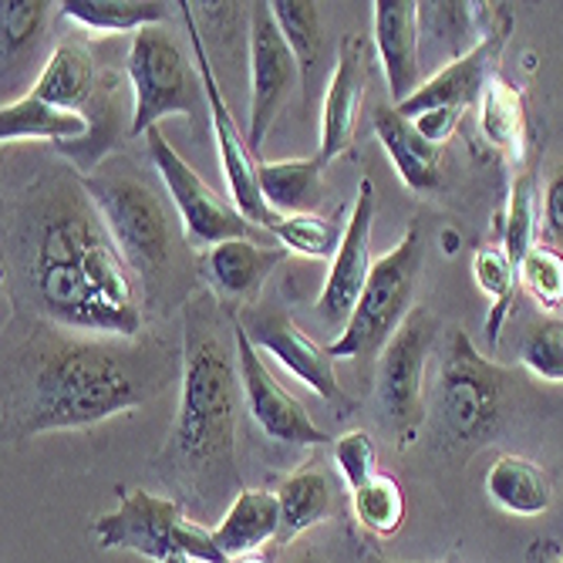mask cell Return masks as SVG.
Returning <instances> with one entry per match:
<instances>
[{
    "label": "cell",
    "instance_id": "cell-6",
    "mask_svg": "<svg viewBox=\"0 0 563 563\" xmlns=\"http://www.w3.org/2000/svg\"><path fill=\"white\" fill-rule=\"evenodd\" d=\"M95 540L101 550H129L156 563H166L169 556H186L189 563H230L213 540V527L189 520L176 499L145 489H125L112 514L95 520Z\"/></svg>",
    "mask_w": 563,
    "mask_h": 563
},
{
    "label": "cell",
    "instance_id": "cell-8",
    "mask_svg": "<svg viewBox=\"0 0 563 563\" xmlns=\"http://www.w3.org/2000/svg\"><path fill=\"white\" fill-rule=\"evenodd\" d=\"M125 78L132 91V139L159 129L163 119L196 122L207 112V91H202L199 68L183 55L176 37L163 27H145L132 34Z\"/></svg>",
    "mask_w": 563,
    "mask_h": 563
},
{
    "label": "cell",
    "instance_id": "cell-4",
    "mask_svg": "<svg viewBox=\"0 0 563 563\" xmlns=\"http://www.w3.org/2000/svg\"><path fill=\"white\" fill-rule=\"evenodd\" d=\"M509 375L486 357L466 331L452 328L435 375V419L445 449L483 445L506 416Z\"/></svg>",
    "mask_w": 563,
    "mask_h": 563
},
{
    "label": "cell",
    "instance_id": "cell-25",
    "mask_svg": "<svg viewBox=\"0 0 563 563\" xmlns=\"http://www.w3.org/2000/svg\"><path fill=\"white\" fill-rule=\"evenodd\" d=\"M0 139L4 145H14L21 139H44L58 148H68V142H88L91 139V119L85 112H68L58 106H47L34 91L4 101L0 109Z\"/></svg>",
    "mask_w": 563,
    "mask_h": 563
},
{
    "label": "cell",
    "instance_id": "cell-19",
    "mask_svg": "<svg viewBox=\"0 0 563 563\" xmlns=\"http://www.w3.org/2000/svg\"><path fill=\"white\" fill-rule=\"evenodd\" d=\"M287 261L284 246H264L253 243L250 236L217 243L210 250H202L199 271L210 284V294L230 307V314L236 307H250L261 297L267 277Z\"/></svg>",
    "mask_w": 563,
    "mask_h": 563
},
{
    "label": "cell",
    "instance_id": "cell-3",
    "mask_svg": "<svg viewBox=\"0 0 563 563\" xmlns=\"http://www.w3.org/2000/svg\"><path fill=\"white\" fill-rule=\"evenodd\" d=\"M233 321L213 294H196L183 307V375L179 405L169 432V459L176 479L192 499L210 509L217 499L240 493L236 476V412L240 368L236 344L227 347L223 324Z\"/></svg>",
    "mask_w": 563,
    "mask_h": 563
},
{
    "label": "cell",
    "instance_id": "cell-34",
    "mask_svg": "<svg viewBox=\"0 0 563 563\" xmlns=\"http://www.w3.org/2000/svg\"><path fill=\"white\" fill-rule=\"evenodd\" d=\"M271 233L287 253H297V257H307V261H328V264L338 257V246L344 236V230L321 213L277 217Z\"/></svg>",
    "mask_w": 563,
    "mask_h": 563
},
{
    "label": "cell",
    "instance_id": "cell-17",
    "mask_svg": "<svg viewBox=\"0 0 563 563\" xmlns=\"http://www.w3.org/2000/svg\"><path fill=\"white\" fill-rule=\"evenodd\" d=\"M368 71H372V44L362 34H344L338 44V65L324 91L321 106V145L318 159L328 166L354 145L357 119L368 95Z\"/></svg>",
    "mask_w": 563,
    "mask_h": 563
},
{
    "label": "cell",
    "instance_id": "cell-26",
    "mask_svg": "<svg viewBox=\"0 0 563 563\" xmlns=\"http://www.w3.org/2000/svg\"><path fill=\"white\" fill-rule=\"evenodd\" d=\"M486 496L503 514L533 520L553 506V483L550 473L533 459L506 452L486 473Z\"/></svg>",
    "mask_w": 563,
    "mask_h": 563
},
{
    "label": "cell",
    "instance_id": "cell-45",
    "mask_svg": "<svg viewBox=\"0 0 563 563\" xmlns=\"http://www.w3.org/2000/svg\"><path fill=\"white\" fill-rule=\"evenodd\" d=\"M560 563H563V560H560Z\"/></svg>",
    "mask_w": 563,
    "mask_h": 563
},
{
    "label": "cell",
    "instance_id": "cell-42",
    "mask_svg": "<svg viewBox=\"0 0 563 563\" xmlns=\"http://www.w3.org/2000/svg\"><path fill=\"white\" fill-rule=\"evenodd\" d=\"M230 563H267L261 553H253V556H236V560H230Z\"/></svg>",
    "mask_w": 563,
    "mask_h": 563
},
{
    "label": "cell",
    "instance_id": "cell-20",
    "mask_svg": "<svg viewBox=\"0 0 563 563\" xmlns=\"http://www.w3.org/2000/svg\"><path fill=\"white\" fill-rule=\"evenodd\" d=\"M106 81L109 71H98L91 51L78 41H65L58 47H51L31 91L41 101H47V106H58L68 112H88V106L101 95Z\"/></svg>",
    "mask_w": 563,
    "mask_h": 563
},
{
    "label": "cell",
    "instance_id": "cell-35",
    "mask_svg": "<svg viewBox=\"0 0 563 563\" xmlns=\"http://www.w3.org/2000/svg\"><path fill=\"white\" fill-rule=\"evenodd\" d=\"M271 11L300 68H311L324 51L321 8L311 4V0H277V4H271Z\"/></svg>",
    "mask_w": 563,
    "mask_h": 563
},
{
    "label": "cell",
    "instance_id": "cell-12",
    "mask_svg": "<svg viewBox=\"0 0 563 563\" xmlns=\"http://www.w3.org/2000/svg\"><path fill=\"white\" fill-rule=\"evenodd\" d=\"M236 324L246 331V338L264 357L277 362L290 378H297L303 388H311L318 398L334 405L341 419L354 412V398L338 382L331 351L321 347L314 338H307L287 311H277V307H246L243 318H236Z\"/></svg>",
    "mask_w": 563,
    "mask_h": 563
},
{
    "label": "cell",
    "instance_id": "cell-40",
    "mask_svg": "<svg viewBox=\"0 0 563 563\" xmlns=\"http://www.w3.org/2000/svg\"><path fill=\"white\" fill-rule=\"evenodd\" d=\"M459 119H463V112H452V109H429V112L412 115L408 122L416 125V132H419L426 142H432V145L442 148V145L452 139V132L459 129Z\"/></svg>",
    "mask_w": 563,
    "mask_h": 563
},
{
    "label": "cell",
    "instance_id": "cell-1",
    "mask_svg": "<svg viewBox=\"0 0 563 563\" xmlns=\"http://www.w3.org/2000/svg\"><path fill=\"white\" fill-rule=\"evenodd\" d=\"M11 257L37 311L85 338H142L135 271L101 223L85 179L47 173L11 213Z\"/></svg>",
    "mask_w": 563,
    "mask_h": 563
},
{
    "label": "cell",
    "instance_id": "cell-29",
    "mask_svg": "<svg viewBox=\"0 0 563 563\" xmlns=\"http://www.w3.org/2000/svg\"><path fill=\"white\" fill-rule=\"evenodd\" d=\"M58 14L85 31L139 34L145 27H159L169 18V4H159V0H65L58 4Z\"/></svg>",
    "mask_w": 563,
    "mask_h": 563
},
{
    "label": "cell",
    "instance_id": "cell-32",
    "mask_svg": "<svg viewBox=\"0 0 563 563\" xmlns=\"http://www.w3.org/2000/svg\"><path fill=\"white\" fill-rule=\"evenodd\" d=\"M503 220V250L520 271L527 253L540 243V192L533 173H517L514 183H509V202Z\"/></svg>",
    "mask_w": 563,
    "mask_h": 563
},
{
    "label": "cell",
    "instance_id": "cell-13",
    "mask_svg": "<svg viewBox=\"0 0 563 563\" xmlns=\"http://www.w3.org/2000/svg\"><path fill=\"white\" fill-rule=\"evenodd\" d=\"M233 344H236V368L243 385V401L250 419L261 426V432L284 445H328L331 435L311 419V412L280 385V378L271 372L267 357L253 347L246 331L233 318Z\"/></svg>",
    "mask_w": 563,
    "mask_h": 563
},
{
    "label": "cell",
    "instance_id": "cell-31",
    "mask_svg": "<svg viewBox=\"0 0 563 563\" xmlns=\"http://www.w3.org/2000/svg\"><path fill=\"white\" fill-rule=\"evenodd\" d=\"M473 277L479 284V290L489 300V318H486V334L489 344H499V331L514 311V297H517V280L520 271L509 261V253L503 250V243H486L473 253Z\"/></svg>",
    "mask_w": 563,
    "mask_h": 563
},
{
    "label": "cell",
    "instance_id": "cell-10",
    "mask_svg": "<svg viewBox=\"0 0 563 563\" xmlns=\"http://www.w3.org/2000/svg\"><path fill=\"white\" fill-rule=\"evenodd\" d=\"M183 11V21L189 27V41H192V51H196V68H199V78H202V91H207V119L213 125V139H217V156H220V169L227 176V189H230V202L233 207L253 223V227H264V230H274L277 217L271 213V207L261 196V183H257V156H253L250 142L243 139L236 119L230 115V106L223 98V88L217 81V71H213V62H210V51H207V41L196 31V21H192V4H179Z\"/></svg>",
    "mask_w": 563,
    "mask_h": 563
},
{
    "label": "cell",
    "instance_id": "cell-16",
    "mask_svg": "<svg viewBox=\"0 0 563 563\" xmlns=\"http://www.w3.org/2000/svg\"><path fill=\"white\" fill-rule=\"evenodd\" d=\"M509 27H514V14L506 8L499 11L493 31L470 51V55L455 58L452 65L439 68L432 78L422 81V88L405 101V106H395L405 119H412L419 112L429 109H452V112H466L473 106H479V98L486 91V85L499 75V58L503 47L509 41Z\"/></svg>",
    "mask_w": 563,
    "mask_h": 563
},
{
    "label": "cell",
    "instance_id": "cell-44",
    "mask_svg": "<svg viewBox=\"0 0 563 563\" xmlns=\"http://www.w3.org/2000/svg\"><path fill=\"white\" fill-rule=\"evenodd\" d=\"M166 563H189V560H186V556H169Z\"/></svg>",
    "mask_w": 563,
    "mask_h": 563
},
{
    "label": "cell",
    "instance_id": "cell-7",
    "mask_svg": "<svg viewBox=\"0 0 563 563\" xmlns=\"http://www.w3.org/2000/svg\"><path fill=\"white\" fill-rule=\"evenodd\" d=\"M81 179L135 277H156L173 257V223L163 196L129 166H109Z\"/></svg>",
    "mask_w": 563,
    "mask_h": 563
},
{
    "label": "cell",
    "instance_id": "cell-28",
    "mask_svg": "<svg viewBox=\"0 0 563 563\" xmlns=\"http://www.w3.org/2000/svg\"><path fill=\"white\" fill-rule=\"evenodd\" d=\"M277 503H280V537L277 540L287 543L331 517L334 486H331L328 473H321L314 466H300L297 473H290L280 483Z\"/></svg>",
    "mask_w": 563,
    "mask_h": 563
},
{
    "label": "cell",
    "instance_id": "cell-18",
    "mask_svg": "<svg viewBox=\"0 0 563 563\" xmlns=\"http://www.w3.org/2000/svg\"><path fill=\"white\" fill-rule=\"evenodd\" d=\"M375 51L388 81V95L395 106H405L422 88V31H419V4L412 0H375Z\"/></svg>",
    "mask_w": 563,
    "mask_h": 563
},
{
    "label": "cell",
    "instance_id": "cell-24",
    "mask_svg": "<svg viewBox=\"0 0 563 563\" xmlns=\"http://www.w3.org/2000/svg\"><path fill=\"white\" fill-rule=\"evenodd\" d=\"M375 135L382 148L388 152V159L401 183L416 192H432L442 179V148L426 142L416 125L408 122L395 106L375 112Z\"/></svg>",
    "mask_w": 563,
    "mask_h": 563
},
{
    "label": "cell",
    "instance_id": "cell-27",
    "mask_svg": "<svg viewBox=\"0 0 563 563\" xmlns=\"http://www.w3.org/2000/svg\"><path fill=\"white\" fill-rule=\"evenodd\" d=\"M261 196L274 217L318 213L324 199V163L314 159H280L261 163L257 169Z\"/></svg>",
    "mask_w": 563,
    "mask_h": 563
},
{
    "label": "cell",
    "instance_id": "cell-38",
    "mask_svg": "<svg viewBox=\"0 0 563 563\" xmlns=\"http://www.w3.org/2000/svg\"><path fill=\"white\" fill-rule=\"evenodd\" d=\"M331 455H334V466L351 493L378 476V445H375L372 432H365V429H351V432L338 435L331 442Z\"/></svg>",
    "mask_w": 563,
    "mask_h": 563
},
{
    "label": "cell",
    "instance_id": "cell-23",
    "mask_svg": "<svg viewBox=\"0 0 563 563\" xmlns=\"http://www.w3.org/2000/svg\"><path fill=\"white\" fill-rule=\"evenodd\" d=\"M280 537V503L271 489H240L220 523L213 527V540L227 560L261 553L264 543Z\"/></svg>",
    "mask_w": 563,
    "mask_h": 563
},
{
    "label": "cell",
    "instance_id": "cell-39",
    "mask_svg": "<svg viewBox=\"0 0 563 563\" xmlns=\"http://www.w3.org/2000/svg\"><path fill=\"white\" fill-rule=\"evenodd\" d=\"M540 233L543 243L550 246H563V163L550 173L543 199H540Z\"/></svg>",
    "mask_w": 563,
    "mask_h": 563
},
{
    "label": "cell",
    "instance_id": "cell-14",
    "mask_svg": "<svg viewBox=\"0 0 563 563\" xmlns=\"http://www.w3.org/2000/svg\"><path fill=\"white\" fill-rule=\"evenodd\" d=\"M300 62L287 47L271 4H253L250 11V148H264L277 115L294 95Z\"/></svg>",
    "mask_w": 563,
    "mask_h": 563
},
{
    "label": "cell",
    "instance_id": "cell-21",
    "mask_svg": "<svg viewBox=\"0 0 563 563\" xmlns=\"http://www.w3.org/2000/svg\"><path fill=\"white\" fill-rule=\"evenodd\" d=\"M503 4H419L422 55H439L442 68L470 51L493 31Z\"/></svg>",
    "mask_w": 563,
    "mask_h": 563
},
{
    "label": "cell",
    "instance_id": "cell-2",
    "mask_svg": "<svg viewBox=\"0 0 563 563\" xmlns=\"http://www.w3.org/2000/svg\"><path fill=\"white\" fill-rule=\"evenodd\" d=\"M169 378L156 344L51 331L18 365L14 416L21 435L91 429L159 395Z\"/></svg>",
    "mask_w": 563,
    "mask_h": 563
},
{
    "label": "cell",
    "instance_id": "cell-41",
    "mask_svg": "<svg viewBox=\"0 0 563 563\" xmlns=\"http://www.w3.org/2000/svg\"><path fill=\"white\" fill-rule=\"evenodd\" d=\"M362 563H405V560H388V556H382V553L368 550V553L362 556ZM442 563H455V560H442Z\"/></svg>",
    "mask_w": 563,
    "mask_h": 563
},
{
    "label": "cell",
    "instance_id": "cell-11",
    "mask_svg": "<svg viewBox=\"0 0 563 563\" xmlns=\"http://www.w3.org/2000/svg\"><path fill=\"white\" fill-rule=\"evenodd\" d=\"M148 156H152V166H156L173 207L183 220V230L189 236L192 246H217V243H227V240H240V236H250L253 223L233 207L230 199H223L217 189L207 186L202 179L179 152L173 148V142H166V135L159 129H152L148 135Z\"/></svg>",
    "mask_w": 563,
    "mask_h": 563
},
{
    "label": "cell",
    "instance_id": "cell-5",
    "mask_svg": "<svg viewBox=\"0 0 563 563\" xmlns=\"http://www.w3.org/2000/svg\"><path fill=\"white\" fill-rule=\"evenodd\" d=\"M422 230L419 223H412L385 257L375 261L351 321L328 347L334 362L338 357L341 362H375V357H382L385 344L416 311L412 300L422 277Z\"/></svg>",
    "mask_w": 563,
    "mask_h": 563
},
{
    "label": "cell",
    "instance_id": "cell-33",
    "mask_svg": "<svg viewBox=\"0 0 563 563\" xmlns=\"http://www.w3.org/2000/svg\"><path fill=\"white\" fill-rule=\"evenodd\" d=\"M351 503H354L357 527L368 530L378 540L395 537L401 530V523H405V493L388 473H378L372 483H365L362 489H354Z\"/></svg>",
    "mask_w": 563,
    "mask_h": 563
},
{
    "label": "cell",
    "instance_id": "cell-43",
    "mask_svg": "<svg viewBox=\"0 0 563 563\" xmlns=\"http://www.w3.org/2000/svg\"><path fill=\"white\" fill-rule=\"evenodd\" d=\"M294 563H328V560H321V556H314V553H303V556H297Z\"/></svg>",
    "mask_w": 563,
    "mask_h": 563
},
{
    "label": "cell",
    "instance_id": "cell-30",
    "mask_svg": "<svg viewBox=\"0 0 563 563\" xmlns=\"http://www.w3.org/2000/svg\"><path fill=\"white\" fill-rule=\"evenodd\" d=\"M0 31H4V95L18 88L21 68L37 58V47L47 27V4L44 0H4L0 4Z\"/></svg>",
    "mask_w": 563,
    "mask_h": 563
},
{
    "label": "cell",
    "instance_id": "cell-15",
    "mask_svg": "<svg viewBox=\"0 0 563 563\" xmlns=\"http://www.w3.org/2000/svg\"><path fill=\"white\" fill-rule=\"evenodd\" d=\"M375 210H378V199H375V183L362 179L357 183V196H354V207L351 217L344 223V236L338 246V257L328 267V277L321 284L318 294V314L328 328H341L351 321L357 297H362L368 274L375 267L372 261V227H375Z\"/></svg>",
    "mask_w": 563,
    "mask_h": 563
},
{
    "label": "cell",
    "instance_id": "cell-22",
    "mask_svg": "<svg viewBox=\"0 0 563 563\" xmlns=\"http://www.w3.org/2000/svg\"><path fill=\"white\" fill-rule=\"evenodd\" d=\"M479 135L503 163L523 173L527 148H530V122H527V98L523 91L496 75L479 98Z\"/></svg>",
    "mask_w": 563,
    "mask_h": 563
},
{
    "label": "cell",
    "instance_id": "cell-9",
    "mask_svg": "<svg viewBox=\"0 0 563 563\" xmlns=\"http://www.w3.org/2000/svg\"><path fill=\"white\" fill-rule=\"evenodd\" d=\"M439 331L442 321L429 307L416 303V311L405 318L378 357V405L398 439V449L416 442L426 422V372L439 344Z\"/></svg>",
    "mask_w": 563,
    "mask_h": 563
},
{
    "label": "cell",
    "instance_id": "cell-36",
    "mask_svg": "<svg viewBox=\"0 0 563 563\" xmlns=\"http://www.w3.org/2000/svg\"><path fill=\"white\" fill-rule=\"evenodd\" d=\"M520 365L530 368L543 382L563 385V321L560 318H533L520 334Z\"/></svg>",
    "mask_w": 563,
    "mask_h": 563
},
{
    "label": "cell",
    "instance_id": "cell-37",
    "mask_svg": "<svg viewBox=\"0 0 563 563\" xmlns=\"http://www.w3.org/2000/svg\"><path fill=\"white\" fill-rule=\"evenodd\" d=\"M520 280L543 311H563V250L540 240L520 264Z\"/></svg>",
    "mask_w": 563,
    "mask_h": 563
}]
</instances>
